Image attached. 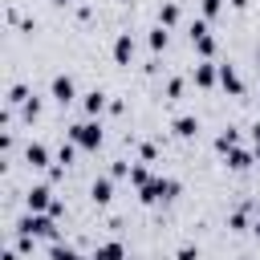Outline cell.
I'll return each instance as SVG.
<instances>
[{
  "instance_id": "obj_1",
  "label": "cell",
  "mask_w": 260,
  "mask_h": 260,
  "mask_svg": "<svg viewBox=\"0 0 260 260\" xmlns=\"http://www.w3.org/2000/svg\"><path fill=\"white\" fill-rule=\"evenodd\" d=\"M16 232H20V236H49V240H57V215H49V211H28V215L16 223Z\"/></svg>"
},
{
  "instance_id": "obj_2",
  "label": "cell",
  "mask_w": 260,
  "mask_h": 260,
  "mask_svg": "<svg viewBox=\"0 0 260 260\" xmlns=\"http://www.w3.org/2000/svg\"><path fill=\"white\" fill-rule=\"evenodd\" d=\"M69 142L81 146V150H98V146H102V122H93V118L73 122V126H69Z\"/></svg>"
},
{
  "instance_id": "obj_3",
  "label": "cell",
  "mask_w": 260,
  "mask_h": 260,
  "mask_svg": "<svg viewBox=\"0 0 260 260\" xmlns=\"http://www.w3.org/2000/svg\"><path fill=\"white\" fill-rule=\"evenodd\" d=\"M175 195H179V183H175V179H150L138 199H142V203H162V199H175Z\"/></svg>"
},
{
  "instance_id": "obj_4",
  "label": "cell",
  "mask_w": 260,
  "mask_h": 260,
  "mask_svg": "<svg viewBox=\"0 0 260 260\" xmlns=\"http://www.w3.org/2000/svg\"><path fill=\"white\" fill-rule=\"evenodd\" d=\"M24 203H28V211H49V215H57V211H61V203H53V191H49L45 183H37V187H28V195H24Z\"/></svg>"
},
{
  "instance_id": "obj_5",
  "label": "cell",
  "mask_w": 260,
  "mask_h": 260,
  "mask_svg": "<svg viewBox=\"0 0 260 260\" xmlns=\"http://www.w3.org/2000/svg\"><path fill=\"white\" fill-rule=\"evenodd\" d=\"M191 45L199 49V57H203V61L215 53V37L207 32V20H195V24H191Z\"/></svg>"
},
{
  "instance_id": "obj_6",
  "label": "cell",
  "mask_w": 260,
  "mask_h": 260,
  "mask_svg": "<svg viewBox=\"0 0 260 260\" xmlns=\"http://www.w3.org/2000/svg\"><path fill=\"white\" fill-rule=\"evenodd\" d=\"M49 89H53V98H57V102H61V106H69V102H73V98H77V85H73V77H69V73H57V77H53V85H49Z\"/></svg>"
},
{
  "instance_id": "obj_7",
  "label": "cell",
  "mask_w": 260,
  "mask_h": 260,
  "mask_svg": "<svg viewBox=\"0 0 260 260\" xmlns=\"http://www.w3.org/2000/svg\"><path fill=\"white\" fill-rule=\"evenodd\" d=\"M130 57H134V37H130V32H118V41H114V61H118V65H130Z\"/></svg>"
},
{
  "instance_id": "obj_8",
  "label": "cell",
  "mask_w": 260,
  "mask_h": 260,
  "mask_svg": "<svg viewBox=\"0 0 260 260\" xmlns=\"http://www.w3.org/2000/svg\"><path fill=\"white\" fill-rule=\"evenodd\" d=\"M219 85L228 89V93H244V81H240V73H236V65H219Z\"/></svg>"
},
{
  "instance_id": "obj_9",
  "label": "cell",
  "mask_w": 260,
  "mask_h": 260,
  "mask_svg": "<svg viewBox=\"0 0 260 260\" xmlns=\"http://www.w3.org/2000/svg\"><path fill=\"white\" fill-rule=\"evenodd\" d=\"M93 260H126L122 240H106V244H98V248H93Z\"/></svg>"
},
{
  "instance_id": "obj_10",
  "label": "cell",
  "mask_w": 260,
  "mask_h": 260,
  "mask_svg": "<svg viewBox=\"0 0 260 260\" xmlns=\"http://www.w3.org/2000/svg\"><path fill=\"white\" fill-rule=\"evenodd\" d=\"M171 126H175L179 138H195V134H199V118H195V114H179Z\"/></svg>"
},
{
  "instance_id": "obj_11",
  "label": "cell",
  "mask_w": 260,
  "mask_h": 260,
  "mask_svg": "<svg viewBox=\"0 0 260 260\" xmlns=\"http://www.w3.org/2000/svg\"><path fill=\"white\" fill-rule=\"evenodd\" d=\"M24 162L28 167H49V146L45 142H28L24 146Z\"/></svg>"
},
{
  "instance_id": "obj_12",
  "label": "cell",
  "mask_w": 260,
  "mask_h": 260,
  "mask_svg": "<svg viewBox=\"0 0 260 260\" xmlns=\"http://www.w3.org/2000/svg\"><path fill=\"white\" fill-rule=\"evenodd\" d=\"M195 81H199V85H215V81H219L215 61H199V65H195Z\"/></svg>"
},
{
  "instance_id": "obj_13",
  "label": "cell",
  "mask_w": 260,
  "mask_h": 260,
  "mask_svg": "<svg viewBox=\"0 0 260 260\" xmlns=\"http://www.w3.org/2000/svg\"><path fill=\"white\" fill-rule=\"evenodd\" d=\"M89 195H93V203H110L114 199V183L110 179H93L89 183Z\"/></svg>"
},
{
  "instance_id": "obj_14",
  "label": "cell",
  "mask_w": 260,
  "mask_h": 260,
  "mask_svg": "<svg viewBox=\"0 0 260 260\" xmlns=\"http://www.w3.org/2000/svg\"><path fill=\"white\" fill-rule=\"evenodd\" d=\"M81 106H85V114H102V110H106V93H102V89H89V93L81 98Z\"/></svg>"
},
{
  "instance_id": "obj_15",
  "label": "cell",
  "mask_w": 260,
  "mask_h": 260,
  "mask_svg": "<svg viewBox=\"0 0 260 260\" xmlns=\"http://www.w3.org/2000/svg\"><path fill=\"white\" fill-rule=\"evenodd\" d=\"M228 167H232V171H248V167H252V154L240 150V146H232V150H228Z\"/></svg>"
},
{
  "instance_id": "obj_16",
  "label": "cell",
  "mask_w": 260,
  "mask_h": 260,
  "mask_svg": "<svg viewBox=\"0 0 260 260\" xmlns=\"http://www.w3.org/2000/svg\"><path fill=\"white\" fill-rule=\"evenodd\" d=\"M175 20H179V4H175V0H167V4L158 8V24H162V28H171Z\"/></svg>"
},
{
  "instance_id": "obj_17",
  "label": "cell",
  "mask_w": 260,
  "mask_h": 260,
  "mask_svg": "<svg viewBox=\"0 0 260 260\" xmlns=\"http://www.w3.org/2000/svg\"><path fill=\"white\" fill-rule=\"evenodd\" d=\"M24 102H28V85H20V81H16V85L8 89V106H24Z\"/></svg>"
},
{
  "instance_id": "obj_18",
  "label": "cell",
  "mask_w": 260,
  "mask_h": 260,
  "mask_svg": "<svg viewBox=\"0 0 260 260\" xmlns=\"http://www.w3.org/2000/svg\"><path fill=\"white\" fill-rule=\"evenodd\" d=\"M130 183H134V187H138V191H142V187H146V183H150V171H146V167H142V162H138V167H130Z\"/></svg>"
},
{
  "instance_id": "obj_19",
  "label": "cell",
  "mask_w": 260,
  "mask_h": 260,
  "mask_svg": "<svg viewBox=\"0 0 260 260\" xmlns=\"http://www.w3.org/2000/svg\"><path fill=\"white\" fill-rule=\"evenodd\" d=\"M49 256H53V260H81L69 244H53V248H49Z\"/></svg>"
},
{
  "instance_id": "obj_20",
  "label": "cell",
  "mask_w": 260,
  "mask_h": 260,
  "mask_svg": "<svg viewBox=\"0 0 260 260\" xmlns=\"http://www.w3.org/2000/svg\"><path fill=\"white\" fill-rule=\"evenodd\" d=\"M150 49H154V53H158V49H167V28H162V24H154V28H150Z\"/></svg>"
},
{
  "instance_id": "obj_21",
  "label": "cell",
  "mask_w": 260,
  "mask_h": 260,
  "mask_svg": "<svg viewBox=\"0 0 260 260\" xmlns=\"http://www.w3.org/2000/svg\"><path fill=\"white\" fill-rule=\"evenodd\" d=\"M219 8H223V0H199V12H203V20L219 16Z\"/></svg>"
},
{
  "instance_id": "obj_22",
  "label": "cell",
  "mask_w": 260,
  "mask_h": 260,
  "mask_svg": "<svg viewBox=\"0 0 260 260\" xmlns=\"http://www.w3.org/2000/svg\"><path fill=\"white\" fill-rule=\"evenodd\" d=\"M215 146H219V150H223V154H228V150H232V146H236V130H223V134H219V138H215Z\"/></svg>"
},
{
  "instance_id": "obj_23",
  "label": "cell",
  "mask_w": 260,
  "mask_h": 260,
  "mask_svg": "<svg viewBox=\"0 0 260 260\" xmlns=\"http://www.w3.org/2000/svg\"><path fill=\"white\" fill-rule=\"evenodd\" d=\"M73 150H77L73 142H61V150H57V162H73Z\"/></svg>"
},
{
  "instance_id": "obj_24",
  "label": "cell",
  "mask_w": 260,
  "mask_h": 260,
  "mask_svg": "<svg viewBox=\"0 0 260 260\" xmlns=\"http://www.w3.org/2000/svg\"><path fill=\"white\" fill-rule=\"evenodd\" d=\"M20 110H24V118H37V114H41V102H37V98H28Z\"/></svg>"
},
{
  "instance_id": "obj_25",
  "label": "cell",
  "mask_w": 260,
  "mask_h": 260,
  "mask_svg": "<svg viewBox=\"0 0 260 260\" xmlns=\"http://www.w3.org/2000/svg\"><path fill=\"white\" fill-rule=\"evenodd\" d=\"M179 260H199V248H195V244H183V248H179Z\"/></svg>"
},
{
  "instance_id": "obj_26",
  "label": "cell",
  "mask_w": 260,
  "mask_h": 260,
  "mask_svg": "<svg viewBox=\"0 0 260 260\" xmlns=\"http://www.w3.org/2000/svg\"><path fill=\"white\" fill-rule=\"evenodd\" d=\"M167 93H171V98H179V93H183V81H179V77H171V81H167Z\"/></svg>"
},
{
  "instance_id": "obj_27",
  "label": "cell",
  "mask_w": 260,
  "mask_h": 260,
  "mask_svg": "<svg viewBox=\"0 0 260 260\" xmlns=\"http://www.w3.org/2000/svg\"><path fill=\"white\" fill-rule=\"evenodd\" d=\"M252 142L260 146V122H252Z\"/></svg>"
},
{
  "instance_id": "obj_28",
  "label": "cell",
  "mask_w": 260,
  "mask_h": 260,
  "mask_svg": "<svg viewBox=\"0 0 260 260\" xmlns=\"http://www.w3.org/2000/svg\"><path fill=\"white\" fill-rule=\"evenodd\" d=\"M252 232H256V236H260V219H256V223H252Z\"/></svg>"
},
{
  "instance_id": "obj_29",
  "label": "cell",
  "mask_w": 260,
  "mask_h": 260,
  "mask_svg": "<svg viewBox=\"0 0 260 260\" xmlns=\"http://www.w3.org/2000/svg\"><path fill=\"white\" fill-rule=\"evenodd\" d=\"M256 69H260V45H256Z\"/></svg>"
},
{
  "instance_id": "obj_30",
  "label": "cell",
  "mask_w": 260,
  "mask_h": 260,
  "mask_svg": "<svg viewBox=\"0 0 260 260\" xmlns=\"http://www.w3.org/2000/svg\"><path fill=\"white\" fill-rule=\"evenodd\" d=\"M53 4H61V8H65V4H73V0H53Z\"/></svg>"
},
{
  "instance_id": "obj_31",
  "label": "cell",
  "mask_w": 260,
  "mask_h": 260,
  "mask_svg": "<svg viewBox=\"0 0 260 260\" xmlns=\"http://www.w3.org/2000/svg\"><path fill=\"white\" fill-rule=\"evenodd\" d=\"M256 219H260V203H256Z\"/></svg>"
}]
</instances>
